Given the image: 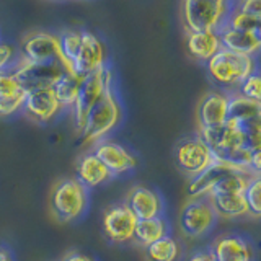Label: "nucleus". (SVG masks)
Wrapping results in <instances>:
<instances>
[{
	"label": "nucleus",
	"mask_w": 261,
	"mask_h": 261,
	"mask_svg": "<svg viewBox=\"0 0 261 261\" xmlns=\"http://www.w3.org/2000/svg\"><path fill=\"white\" fill-rule=\"evenodd\" d=\"M235 92H239L240 95L250 98V100L261 101V77H259L258 70L255 73H251L248 79H245Z\"/></svg>",
	"instance_id": "c756f323"
},
{
	"label": "nucleus",
	"mask_w": 261,
	"mask_h": 261,
	"mask_svg": "<svg viewBox=\"0 0 261 261\" xmlns=\"http://www.w3.org/2000/svg\"><path fill=\"white\" fill-rule=\"evenodd\" d=\"M106 64V49L103 41L92 31L84 30L80 35V46L72 61L73 72L80 77H85Z\"/></svg>",
	"instance_id": "9b49d317"
},
{
	"label": "nucleus",
	"mask_w": 261,
	"mask_h": 261,
	"mask_svg": "<svg viewBox=\"0 0 261 261\" xmlns=\"http://www.w3.org/2000/svg\"><path fill=\"white\" fill-rule=\"evenodd\" d=\"M188 261H217V259L212 255V251L207 248V250H199L193 253V255L188 258Z\"/></svg>",
	"instance_id": "473e14b6"
},
{
	"label": "nucleus",
	"mask_w": 261,
	"mask_h": 261,
	"mask_svg": "<svg viewBox=\"0 0 261 261\" xmlns=\"http://www.w3.org/2000/svg\"><path fill=\"white\" fill-rule=\"evenodd\" d=\"M217 2H227V4H230V0H217Z\"/></svg>",
	"instance_id": "c9c22d12"
},
{
	"label": "nucleus",
	"mask_w": 261,
	"mask_h": 261,
	"mask_svg": "<svg viewBox=\"0 0 261 261\" xmlns=\"http://www.w3.org/2000/svg\"><path fill=\"white\" fill-rule=\"evenodd\" d=\"M219 36H220V44H222V47L237 54L256 57V54L261 49V33L240 31V30H233L230 27H227V24H224V27L219 30Z\"/></svg>",
	"instance_id": "6ab92c4d"
},
{
	"label": "nucleus",
	"mask_w": 261,
	"mask_h": 261,
	"mask_svg": "<svg viewBox=\"0 0 261 261\" xmlns=\"http://www.w3.org/2000/svg\"><path fill=\"white\" fill-rule=\"evenodd\" d=\"M64 261H95V258L85 255L82 251H70L64 256Z\"/></svg>",
	"instance_id": "72a5a7b5"
},
{
	"label": "nucleus",
	"mask_w": 261,
	"mask_h": 261,
	"mask_svg": "<svg viewBox=\"0 0 261 261\" xmlns=\"http://www.w3.org/2000/svg\"><path fill=\"white\" fill-rule=\"evenodd\" d=\"M217 219L207 198L190 199L179 212V228L190 239H199L212 230Z\"/></svg>",
	"instance_id": "6e6552de"
},
{
	"label": "nucleus",
	"mask_w": 261,
	"mask_h": 261,
	"mask_svg": "<svg viewBox=\"0 0 261 261\" xmlns=\"http://www.w3.org/2000/svg\"><path fill=\"white\" fill-rule=\"evenodd\" d=\"M92 152L103 162V165L110 170L113 176H119L133 171L137 167V157L116 141L101 139L92 147Z\"/></svg>",
	"instance_id": "f8f14e48"
},
{
	"label": "nucleus",
	"mask_w": 261,
	"mask_h": 261,
	"mask_svg": "<svg viewBox=\"0 0 261 261\" xmlns=\"http://www.w3.org/2000/svg\"><path fill=\"white\" fill-rule=\"evenodd\" d=\"M170 235V222L165 216H157L152 219H141L137 220L134 228L133 242H136L141 247H147L153 242L160 240L162 237Z\"/></svg>",
	"instance_id": "b1692460"
},
{
	"label": "nucleus",
	"mask_w": 261,
	"mask_h": 261,
	"mask_svg": "<svg viewBox=\"0 0 261 261\" xmlns=\"http://www.w3.org/2000/svg\"><path fill=\"white\" fill-rule=\"evenodd\" d=\"M21 111H24V114L31 121L39 122V124H47L59 116L64 108L57 101L53 88H41L31 90L27 93V100H24Z\"/></svg>",
	"instance_id": "ddd939ff"
},
{
	"label": "nucleus",
	"mask_w": 261,
	"mask_h": 261,
	"mask_svg": "<svg viewBox=\"0 0 261 261\" xmlns=\"http://www.w3.org/2000/svg\"><path fill=\"white\" fill-rule=\"evenodd\" d=\"M126 206L136 216L137 220L152 219L163 214L162 196L147 186H134L126 196Z\"/></svg>",
	"instance_id": "2eb2a0df"
},
{
	"label": "nucleus",
	"mask_w": 261,
	"mask_h": 261,
	"mask_svg": "<svg viewBox=\"0 0 261 261\" xmlns=\"http://www.w3.org/2000/svg\"><path fill=\"white\" fill-rule=\"evenodd\" d=\"M136 224L137 219L126 206V202L113 204V206H110L103 212V232L111 243L124 245L133 242Z\"/></svg>",
	"instance_id": "9d476101"
},
{
	"label": "nucleus",
	"mask_w": 261,
	"mask_h": 261,
	"mask_svg": "<svg viewBox=\"0 0 261 261\" xmlns=\"http://www.w3.org/2000/svg\"><path fill=\"white\" fill-rule=\"evenodd\" d=\"M258 70L256 57L237 54L220 47L219 51L207 61V72L212 82L225 90H235Z\"/></svg>",
	"instance_id": "f03ea898"
},
{
	"label": "nucleus",
	"mask_w": 261,
	"mask_h": 261,
	"mask_svg": "<svg viewBox=\"0 0 261 261\" xmlns=\"http://www.w3.org/2000/svg\"><path fill=\"white\" fill-rule=\"evenodd\" d=\"M121 114V103L114 93V88L110 87L87 114L84 127L79 133L82 145L93 147L101 139H106V136L119 126Z\"/></svg>",
	"instance_id": "f257e3e1"
},
{
	"label": "nucleus",
	"mask_w": 261,
	"mask_h": 261,
	"mask_svg": "<svg viewBox=\"0 0 261 261\" xmlns=\"http://www.w3.org/2000/svg\"><path fill=\"white\" fill-rule=\"evenodd\" d=\"M186 47L198 61L207 62L222 47L219 31H186Z\"/></svg>",
	"instance_id": "4be33fe9"
},
{
	"label": "nucleus",
	"mask_w": 261,
	"mask_h": 261,
	"mask_svg": "<svg viewBox=\"0 0 261 261\" xmlns=\"http://www.w3.org/2000/svg\"><path fill=\"white\" fill-rule=\"evenodd\" d=\"M82 79L84 77L77 75L75 72H65L64 75L54 84L53 92L64 110H70L73 103H75Z\"/></svg>",
	"instance_id": "393cba45"
},
{
	"label": "nucleus",
	"mask_w": 261,
	"mask_h": 261,
	"mask_svg": "<svg viewBox=\"0 0 261 261\" xmlns=\"http://www.w3.org/2000/svg\"><path fill=\"white\" fill-rule=\"evenodd\" d=\"M209 250L217 261H253V250L239 233H224L211 243Z\"/></svg>",
	"instance_id": "dca6fc26"
},
{
	"label": "nucleus",
	"mask_w": 261,
	"mask_h": 261,
	"mask_svg": "<svg viewBox=\"0 0 261 261\" xmlns=\"http://www.w3.org/2000/svg\"><path fill=\"white\" fill-rule=\"evenodd\" d=\"M207 201L211 202L217 217L230 220L248 216V207L243 193H214L207 196Z\"/></svg>",
	"instance_id": "412c9836"
},
{
	"label": "nucleus",
	"mask_w": 261,
	"mask_h": 261,
	"mask_svg": "<svg viewBox=\"0 0 261 261\" xmlns=\"http://www.w3.org/2000/svg\"><path fill=\"white\" fill-rule=\"evenodd\" d=\"M245 201H247V207H248V216L251 217H259L261 214V178L259 175H255L250 183L247 185L243 191Z\"/></svg>",
	"instance_id": "cd10ccee"
},
{
	"label": "nucleus",
	"mask_w": 261,
	"mask_h": 261,
	"mask_svg": "<svg viewBox=\"0 0 261 261\" xmlns=\"http://www.w3.org/2000/svg\"><path fill=\"white\" fill-rule=\"evenodd\" d=\"M77 179L84 185L87 190H95V188H100L101 185L108 183L111 178H114L110 170L103 165V162L96 157V155L90 150L84 153L77 162Z\"/></svg>",
	"instance_id": "aec40b11"
},
{
	"label": "nucleus",
	"mask_w": 261,
	"mask_h": 261,
	"mask_svg": "<svg viewBox=\"0 0 261 261\" xmlns=\"http://www.w3.org/2000/svg\"><path fill=\"white\" fill-rule=\"evenodd\" d=\"M0 261H13L12 251L8 250L5 245H2V243H0Z\"/></svg>",
	"instance_id": "f704fd0d"
},
{
	"label": "nucleus",
	"mask_w": 261,
	"mask_h": 261,
	"mask_svg": "<svg viewBox=\"0 0 261 261\" xmlns=\"http://www.w3.org/2000/svg\"><path fill=\"white\" fill-rule=\"evenodd\" d=\"M235 170H248V168L235 165V163L225 162V160H214L212 165H209L202 173L196 175L190 179V183L186 186L188 199L207 198L209 193L212 191V188H214V185L219 181V179Z\"/></svg>",
	"instance_id": "4468645a"
},
{
	"label": "nucleus",
	"mask_w": 261,
	"mask_h": 261,
	"mask_svg": "<svg viewBox=\"0 0 261 261\" xmlns=\"http://www.w3.org/2000/svg\"><path fill=\"white\" fill-rule=\"evenodd\" d=\"M13 75L20 82L21 87L31 92V90L41 88H53L54 84L59 80L65 72V67L57 61L51 62H35L28 61L24 57H18L13 64Z\"/></svg>",
	"instance_id": "423d86ee"
},
{
	"label": "nucleus",
	"mask_w": 261,
	"mask_h": 261,
	"mask_svg": "<svg viewBox=\"0 0 261 261\" xmlns=\"http://www.w3.org/2000/svg\"><path fill=\"white\" fill-rule=\"evenodd\" d=\"M27 93L12 70L0 72V118L13 116L21 111Z\"/></svg>",
	"instance_id": "a211bd4d"
},
{
	"label": "nucleus",
	"mask_w": 261,
	"mask_h": 261,
	"mask_svg": "<svg viewBox=\"0 0 261 261\" xmlns=\"http://www.w3.org/2000/svg\"><path fill=\"white\" fill-rule=\"evenodd\" d=\"M224 24H227V27H230L233 30H240V31L261 33V18L248 15V13H243L240 10H235L232 7L228 8V13L225 16Z\"/></svg>",
	"instance_id": "bb28decb"
},
{
	"label": "nucleus",
	"mask_w": 261,
	"mask_h": 261,
	"mask_svg": "<svg viewBox=\"0 0 261 261\" xmlns=\"http://www.w3.org/2000/svg\"><path fill=\"white\" fill-rule=\"evenodd\" d=\"M20 56L28 61H35V62L57 61L64 65L67 72H73L72 65L65 61V57L62 56L61 46H59V38H57V35H53V33L33 31L30 35H27L21 41V54Z\"/></svg>",
	"instance_id": "0eeeda50"
},
{
	"label": "nucleus",
	"mask_w": 261,
	"mask_h": 261,
	"mask_svg": "<svg viewBox=\"0 0 261 261\" xmlns=\"http://www.w3.org/2000/svg\"><path fill=\"white\" fill-rule=\"evenodd\" d=\"M228 111V93L224 90L206 93L198 106V124L199 127H211L224 124Z\"/></svg>",
	"instance_id": "f3484780"
},
{
	"label": "nucleus",
	"mask_w": 261,
	"mask_h": 261,
	"mask_svg": "<svg viewBox=\"0 0 261 261\" xmlns=\"http://www.w3.org/2000/svg\"><path fill=\"white\" fill-rule=\"evenodd\" d=\"M230 4L217 0H183L186 31H219L224 27Z\"/></svg>",
	"instance_id": "39448f33"
},
{
	"label": "nucleus",
	"mask_w": 261,
	"mask_h": 261,
	"mask_svg": "<svg viewBox=\"0 0 261 261\" xmlns=\"http://www.w3.org/2000/svg\"><path fill=\"white\" fill-rule=\"evenodd\" d=\"M145 256L149 261H178L181 256V245L171 235L162 237L145 247Z\"/></svg>",
	"instance_id": "a878e982"
},
{
	"label": "nucleus",
	"mask_w": 261,
	"mask_h": 261,
	"mask_svg": "<svg viewBox=\"0 0 261 261\" xmlns=\"http://www.w3.org/2000/svg\"><path fill=\"white\" fill-rule=\"evenodd\" d=\"M175 160L178 168L183 171L186 176H196L202 173L209 165L214 162V155L211 149L204 144L202 139L196 134L194 137L183 139L178 144L175 150Z\"/></svg>",
	"instance_id": "1a4fd4ad"
},
{
	"label": "nucleus",
	"mask_w": 261,
	"mask_h": 261,
	"mask_svg": "<svg viewBox=\"0 0 261 261\" xmlns=\"http://www.w3.org/2000/svg\"><path fill=\"white\" fill-rule=\"evenodd\" d=\"M256 119H261V101L250 100L239 92L228 93L227 121H232L235 124H243V122Z\"/></svg>",
	"instance_id": "5701e85b"
},
{
	"label": "nucleus",
	"mask_w": 261,
	"mask_h": 261,
	"mask_svg": "<svg viewBox=\"0 0 261 261\" xmlns=\"http://www.w3.org/2000/svg\"><path fill=\"white\" fill-rule=\"evenodd\" d=\"M15 61V49L8 43H0V72L8 70Z\"/></svg>",
	"instance_id": "2f4dec72"
},
{
	"label": "nucleus",
	"mask_w": 261,
	"mask_h": 261,
	"mask_svg": "<svg viewBox=\"0 0 261 261\" xmlns=\"http://www.w3.org/2000/svg\"><path fill=\"white\" fill-rule=\"evenodd\" d=\"M230 7L261 18V0H230Z\"/></svg>",
	"instance_id": "7c9ffc66"
},
{
	"label": "nucleus",
	"mask_w": 261,
	"mask_h": 261,
	"mask_svg": "<svg viewBox=\"0 0 261 261\" xmlns=\"http://www.w3.org/2000/svg\"><path fill=\"white\" fill-rule=\"evenodd\" d=\"M90 191L77 178L59 179L51 193V209L59 222H73L88 209Z\"/></svg>",
	"instance_id": "7ed1b4c3"
},
{
	"label": "nucleus",
	"mask_w": 261,
	"mask_h": 261,
	"mask_svg": "<svg viewBox=\"0 0 261 261\" xmlns=\"http://www.w3.org/2000/svg\"><path fill=\"white\" fill-rule=\"evenodd\" d=\"M110 87H113V72H111V69L106 67V65L82 79L77 100L73 103L72 108L69 110L72 114L73 127H75L77 133H80V129L84 127V122H85L88 111L93 108L95 103L100 100L103 93Z\"/></svg>",
	"instance_id": "20e7f679"
},
{
	"label": "nucleus",
	"mask_w": 261,
	"mask_h": 261,
	"mask_svg": "<svg viewBox=\"0 0 261 261\" xmlns=\"http://www.w3.org/2000/svg\"><path fill=\"white\" fill-rule=\"evenodd\" d=\"M80 35H82V31H79V30H64L61 35H57L62 56L65 57V61H67L70 65H72V61H73V57H75L77 49L80 46Z\"/></svg>",
	"instance_id": "c85d7f7f"
}]
</instances>
